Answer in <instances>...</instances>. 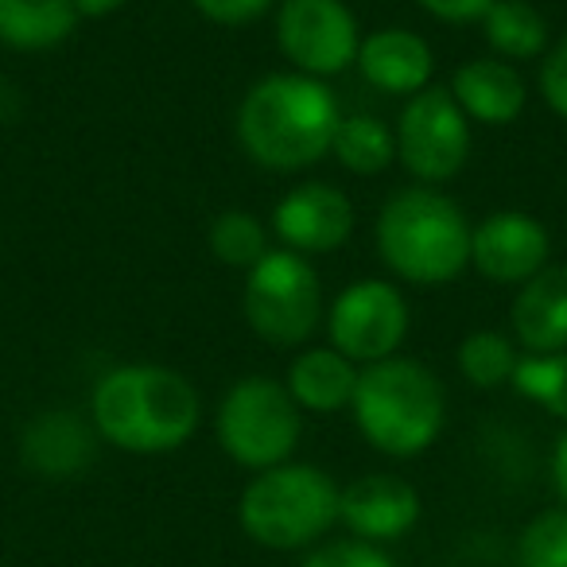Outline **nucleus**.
Returning <instances> with one entry per match:
<instances>
[{
  "label": "nucleus",
  "mask_w": 567,
  "mask_h": 567,
  "mask_svg": "<svg viewBox=\"0 0 567 567\" xmlns=\"http://www.w3.org/2000/svg\"><path fill=\"white\" fill-rule=\"evenodd\" d=\"M342 105L323 79L276 71L257 79L237 105L234 133L241 152L265 172H308L331 156Z\"/></svg>",
  "instance_id": "nucleus-1"
},
{
  "label": "nucleus",
  "mask_w": 567,
  "mask_h": 567,
  "mask_svg": "<svg viewBox=\"0 0 567 567\" xmlns=\"http://www.w3.org/2000/svg\"><path fill=\"white\" fill-rule=\"evenodd\" d=\"M90 424L97 440L125 455H172L195 440L203 396L172 365L125 362L97 378L90 393Z\"/></svg>",
  "instance_id": "nucleus-2"
},
{
  "label": "nucleus",
  "mask_w": 567,
  "mask_h": 567,
  "mask_svg": "<svg viewBox=\"0 0 567 567\" xmlns=\"http://www.w3.org/2000/svg\"><path fill=\"white\" fill-rule=\"evenodd\" d=\"M471 229L455 198L416 183L385 198L373 241L396 280L412 288H440L471 268Z\"/></svg>",
  "instance_id": "nucleus-3"
},
{
  "label": "nucleus",
  "mask_w": 567,
  "mask_h": 567,
  "mask_svg": "<svg viewBox=\"0 0 567 567\" xmlns=\"http://www.w3.org/2000/svg\"><path fill=\"white\" fill-rule=\"evenodd\" d=\"M354 427L378 455L416 458L435 447L447 424V393L443 381L416 358H385L362 365L350 404Z\"/></svg>",
  "instance_id": "nucleus-4"
},
{
  "label": "nucleus",
  "mask_w": 567,
  "mask_h": 567,
  "mask_svg": "<svg viewBox=\"0 0 567 567\" xmlns=\"http://www.w3.org/2000/svg\"><path fill=\"white\" fill-rule=\"evenodd\" d=\"M342 486L316 463H280L245 482L237 525L265 551H311L339 525Z\"/></svg>",
  "instance_id": "nucleus-5"
},
{
  "label": "nucleus",
  "mask_w": 567,
  "mask_h": 567,
  "mask_svg": "<svg viewBox=\"0 0 567 567\" xmlns=\"http://www.w3.org/2000/svg\"><path fill=\"white\" fill-rule=\"evenodd\" d=\"M214 440L221 455L249 474L292 463L303 440V412L272 378H241L226 389L214 412Z\"/></svg>",
  "instance_id": "nucleus-6"
},
{
  "label": "nucleus",
  "mask_w": 567,
  "mask_h": 567,
  "mask_svg": "<svg viewBox=\"0 0 567 567\" xmlns=\"http://www.w3.org/2000/svg\"><path fill=\"white\" fill-rule=\"evenodd\" d=\"M241 311L260 342L276 350H303L327 319L316 265L292 249H268L245 272Z\"/></svg>",
  "instance_id": "nucleus-7"
},
{
  "label": "nucleus",
  "mask_w": 567,
  "mask_h": 567,
  "mask_svg": "<svg viewBox=\"0 0 567 567\" xmlns=\"http://www.w3.org/2000/svg\"><path fill=\"white\" fill-rule=\"evenodd\" d=\"M409 331V300L393 280H378V276L347 284L327 308V339L354 365H378L385 358H396Z\"/></svg>",
  "instance_id": "nucleus-8"
},
{
  "label": "nucleus",
  "mask_w": 567,
  "mask_h": 567,
  "mask_svg": "<svg viewBox=\"0 0 567 567\" xmlns=\"http://www.w3.org/2000/svg\"><path fill=\"white\" fill-rule=\"evenodd\" d=\"M396 164L424 187L455 179L471 159V121L447 86L409 97L396 117Z\"/></svg>",
  "instance_id": "nucleus-9"
},
{
  "label": "nucleus",
  "mask_w": 567,
  "mask_h": 567,
  "mask_svg": "<svg viewBox=\"0 0 567 567\" xmlns=\"http://www.w3.org/2000/svg\"><path fill=\"white\" fill-rule=\"evenodd\" d=\"M276 48L292 71L327 82L358 63L362 28L347 0H280Z\"/></svg>",
  "instance_id": "nucleus-10"
},
{
  "label": "nucleus",
  "mask_w": 567,
  "mask_h": 567,
  "mask_svg": "<svg viewBox=\"0 0 567 567\" xmlns=\"http://www.w3.org/2000/svg\"><path fill=\"white\" fill-rule=\"evenodd\" d=\"M354 234V203L342 187L308 179L288 187L272 206V237L300 257H331Z\"/></svg>",
  "instance_id": "nucleus-11"
},
{
  "label": "nucleus",
  "mask_w": 567,
  "mask_h": 567,
  "mask_svg": "<svg viewBox=\"0 0 567 567\" xmlns=\"http://www.w3.org/2000/svg\"><path fill=\"white\" fill-rule=\"evenodd\" d=\"M551 237L525 210H494L471 229V268L486 284L520 288L551 265Z\"/></svg>",
  "instance_id": "nucleus-12"
},
{
  "label": "nucleus",
  "mask_w": 567,
  "mask_h": 567,
  "mask_svg": "<svg viewBox=\"0 0 567 567\" xmlns=\"http://www.w3.org/2000/svg\"><path fill=\"white\" fill-rule=\"evenodd\" d=\"M420 513H424L420 489L389 471H373L347 482L339 497V525L347 528V536L381 544V548L404 540L420 525Z\"/></svg>",
  "instance_id": "nucleus-13"
},
{
  "label": "nucleus",
  "mask_w": 567,
  "mask_h": 567,
  "mask_svg": "<svg viewBox=\"0 0 567 567\" xmlns=\"http://www.w3.org/2000/svg\"><path fill=\"white\" fill-rule=\"evenodd\" d=\"M358 74L365 86H373L385 97H416L427 86H435V51L412 28H378L362 35L358 48Z\"/></svg>",
  "instance_id": "nucleus-14"
},
{
  "label": "nucleus",
  "mask_w": 567,
  "mask_h": 567,
  "mask_svg": "<svg viewBox=\"0 0 567 567\" xmlns=\"http://www.w3.org/2000/svg\"><path fill=\"white\" fill-rule=\"evenodd\" d=\"M97 432L86 416L66 409L40 412L20 432V463L48 482L79 478L97 458Z\"/></svg>",
  "instance_id": "nucleus-15"
},
{
  "label": "nucleus",
  "mask_w": 567,
  "mask_h": 567,
  "mask_svg": "<svg viewBox=\"0 0 567 567\" xmlns=\"http://www.w3.org/2000/svg\"><path fill=\"white\" fill-rule=\"evenodd\" d=\"M447 90L471 125L505 128L528 110V82L520 79L517 66L497 55H478L463 63L451 74Z\"/></svg>",
  "instance_id": "nucleus-16"
},
{
  "label": "nucleus",
  "mask_w": 567,
  "mask_h": 567,
  "mask_svg": "<svg viewBox=\"0 0 567 567\" xmlns=\"http://www.w3.org/2000/svg\"><path fill=\"white\" fill-rule=\"evenodd\" d=\"M509 323L525 354L567 350V265H548L528 284H520L509 308Z\"/></svg>",
  "instance_id": "nucleus-17"
},
{
  "label": "nucleus",
  "mask_w": 567,
  "mask_h": 567,
  "mask_svg": "<svg viewBox=\"0 0 567 567\" xmlns=\"http://www.w3.org/2000/svg\"><path fill=\"white\" fill-rule=\"evenodd\" d=\"M358 373H362V365L339 354L331 342L327 347H303L288 365L284 389L292 393L300 412L334 416V412H350V404H354Z\"/></svg>",
  "instance_id": "nucleus-18"
},
{
  "label": "nucleus",
  "mask_w": 567,
  "mask_h": 567,
  "mask_svg": "<svg viewBox=\"0 0 567 567\" xmlns=\"http://www.w3.org/2000/svg\"><path fill=\"white\" fill-rule=\"evenodd\" d=\"M74 0H0V43L12 51H51L79 28Z\"/></svg>",
  "instance_id": "nucleus-19"
},
{
  "label": "nucleus",
  "mask_w": 567,
  "mask_h": 567,
  "mask_svg": "<svg viewBox=\"0 0 567 567\" xmlns=\"http://www.w3.org/2000/svg\"><path fill=\"white\" fill-rule=\"evenodd\" d=\"M482 35H486L489 55L513 66L528 63V59H544V51L551 48L548 20L528 0H494V9L482 17Z\"/></svg>",
  "instance_id": "nucleus-20"
},
{
  "label": "nucleus",
  "mask_w": 567,
  "mask_h": 567,
  "mask_svg": "<svg viewBox=\"0 0 567 567\" xmlns=\"http://www.w3.org/2000/svg\"><path fill=\"white\" fill-rule=\"evenodd\" d=\"M331 156L350 175H381L389 164H396V133L373 113H342Z\"/></svg>",
  "instance_id": "nucleus-21"
},
{
  "label": "nucleus",
  "mask_w": 567,
  "mask_h": 567,
  "mask_svg": "<svg viewBox=\"0 0 567 567\" xmlns=\"http://www.w3.org/2000/svg\"><path fill=\"white\" fill-rule=\"evenodd\" d=\"M520 350L509 334L494 331V327H482V331L463 334L455 350V365L463 373V381H471L474 389H502L513 385V373H517Z\"/></svg>",
  "instance_id": "nucleus-22"
},
{
  "label": "nucleus",
  "mask_w": 567,
  "mask_h": 567,
  "mask_svg": "<svg viewBox=\"0 0 567 567\" xmlns=\"http://www.w3.org/2000/svg\"><path fill=\"white\" fill-rule=\"evenodd\" d=\"M214 260L229 268H245L249 272L260 257H265L272 245H268V229L260 218H252L249 210H221L210 221V234H206Z\"/></svg>",
  "instance_id": "nucleus-23"
},
{
  "label": "nucleus",
  "mask_w": 567,
  "mask_h": 567,
  "mask_svg": "<svg viewBox=\"0 0 567 567\" xmlns=\"http://www.w3.org/2000/svg\"><path fill=\"white\" fill-rule=\"evenodd\" d=\"M513 389L528 404L567 424V350H559V354H520Z\"/></svg>",
  "instance_id": "nucleus-24"
},
{
  "label": "nucleus",
  "mask_w": 567,
  "mask_h": 567,
  "mask_svg": "<svg viewBox=\"0 0 567 567\" xmlns=\"http://www.w3.org/2000/svg\"><path fill=\"white\" fill-rule=\"evenodd\" d=\"M517 567H567V505H551L520 528Z\"/></svg>",
  "instance_id": "nucleus-25"
},
{
  "label": "nucleus",
  "mask_w": 567,
  "mask_h": 567,
  "mask_svg": "<svg viewBox=\"0 0 567 567\" xmlns=\"http://www.w3.org/2000/svg\"><path fill=\"white\" fill-rule=\"evenodd\" d=\"M300 567H396V559L381 544L342 536V540H323L311 551H303Z\"/></svg>",
  "instance_id": "nucleus-26"
},
{
  "label": "nucleus",
  "mask_w": 567,
  "mask_h": 567,
  "mask_svg": "<svg viewBox=\"0 0 567 567\" xmlns=\"http://www.w3.org/2000/svg\"><path fill=\"white\" fill-rule=\"evenodd\" d=\"M540 97L559 121H567V35L540 59Z\"/></svg>",
  "instance_id": "nucleus-27"
},
{
  "label": "nucleus",
  "mask_w": 567,
  "mask_h": 567,
  "mask_svg": "<svg viewBox=\"0 0 567 567\" xmlns=\"http://www.w3.org/2000/svg\"><path fill=\"white\" fill-rule=\"evenodd\" d=\"M203 20L218 28H249L272 9L276 0H190Z\"/></svg>",
  "instance_id": "nucleus-28"
},
{
  "label": "nucleus",
  "mask_w": 567,
  "mask_h": 567,
  "mask_svg": "<svg viewBox=\"0 0 567 567\" xmlns=\"http://www.w3.org/2000/svg\"><path fill=\"white\" fill-rule=\"evenodd\" d=\"M416 4L440 24H474V20L482 24V17L494 9V0H416Z\"/></svg>",
  "instance_id": "nucleus-29"
},
{
  "label": "nucleus",
  "mask_w": 567,
  "mask_h": 567,
  "mask_svg": "<svg viewBox=\"0 0 567 567\" xmlns=\"http://www.w3.org/2000/svg\"><path fill=\"white\" fill-rule=\"evenodd\" d=\"M551 489H556L559 505H567V424L551 447Z\"/></svg>",
  "instance_id": "nucleus-30"
},
{
  "label": "nucleus",
  "mask_w": 567,
  "mask_h": 567,
  "mask_svg": "<svg viewBox=\"0 0 567 567\" xmlns=\"http://www.w3.org/2000/svg\"><path fill=\"white\" fill-rule=\"evenodd\" d=\"M128 4V0H74V9H79L82 20H102V17H113V12Z\"/></svg>",
  "instance_id": "nucleus-31"
}]
</instances>
